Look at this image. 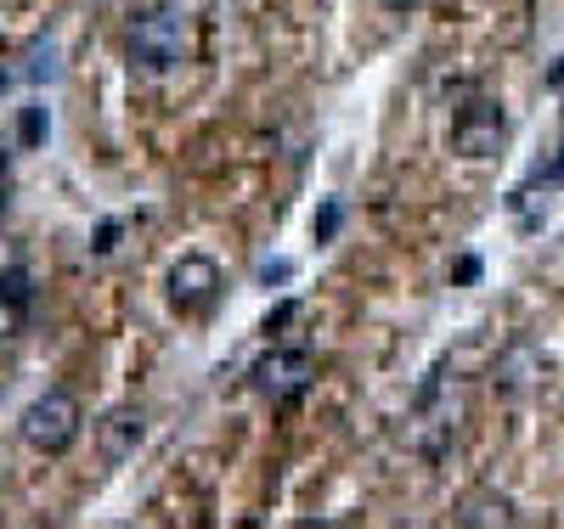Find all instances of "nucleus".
Instances as JSON below:
<instances>
[{
	"instance_id": "1",
	"label": "nucleus",
	"mask_w": 564,
	"mask_h": 529,
	"mask_svg": "<svg viewBox=\"0 0 564 529\" xmlns=\"http://www.w3.org/2000/svg\"><path fill=\"white\" fill-rule=\"evenodd\" d=\"M193 57V23L181 7H153L130 23V63L141 74H170Z\"/></svg>"
},
{
	"instance_id": "2",
	"label": "nucleus",
	"mask_w": 564,
	"mask_h": 529,
	"mask_svg": "<svg viewBox=\"0 0 564 529\" xmlns=\"http://www.w3.org/2000/svg\"><path fill=\"white\" fill-rule=\"evenodd\" d=\"M79 422H85V411H79V400H74L68 389H45V395H34V400L23 406L18 434H23V445L40 451V456H63V451L79 440Z\"/></svg>"
},
{
	"instance_id": "3",
	"label": "nucleus",
	"mask_w": 564,
	"mask_h": 529,
	"mask_svg": "<svg viewBox=\"0 0 564 529\" xmlns=\"http://www.w3.org/2000/svg\"><path fill=\"white\" fill-rule=\"evenodd\" d=\"M311 377H316V355L305 344H276L249 366V389L271 406H289L311 389Z\"/></svg>"
},
{
	"instance_id": "4",
	"label": "nucleus",
	"mask_w": 564,
	"mask_h": 529,
	"mask_svg": "<svg viewBox=\"0 0 564 529\" xmlns=\"http://www.w3.org/2000/svg\"><path fill=\"white\" fill-rule=\"evenodd\" d=\"M220 287H226V276H220V265H215L209 254H181V260L170 265V276H164V294H170V305H175L181 316L209 310V305L220 299Z\"/></svg>"
},
{
	"instance_id": "5",
	"label": "nucleus",
	"mask_w": 564,
	"mask_h": 529,
	"mask_svg": "<svg viewBox=\"0 0 564 529\" xmlns=\"http://www.w3.org/2000/svg\"><path fill=\"white\" fill-rule=\"evenodd\" d=\"M502 141H508V113L497 102H468L452 119V153L457 158H491V153H502Z\"/></svg>"
},
{
	"instance_id": "6",
	"label": "nucleus",
	"mask_w": 564,
	"mask_h": 529,
	"mask_svg": "<svg viewBox=\"0 0 564 529\" xmlns=\"http://www.w3.org/2000/svg\"><path fill=\"white\" fill-rule=\"evenodd\" d=\"M29 316H34V276H29V265H7L0 271V344L18 339Z\"/></svg>"
},
{
	"instance_id": "7",
	"label": "nucleus",
	"mask_w": 564,
	"mask_h": 529,
	"mask_svg": "<svg viewBox=\"0 0 564 529\" xmlns=\"http://www.w3.org/2000/svg\"><path fill=\"white\" fill-rule=\"evenodd\" d=\"M536 377H542V355H536V344H531V339H513V344L497 355V366H491V383H497L502 395L531 389Z\"/></svg>"
},
{
	"instance_id": "8",
	"label": "nucleus",
	"mask_w": 564,
	"mask_h": 529,
	"mask_svg": "<svg viewBox=\"0 0 564 529\" xmlns=\"http://www.w3.org/2000/svg\"><path fill=\"white\" fill-rule=\"evenodd\" d=\"M141 434H148V411H141V406L108 411V417H102V456H108V462H124V456L141 445Z\"/></svg>"
},
{
	"instance_id": "9",
	"label": "nucleus",
	"mask_w": 564,
	"mask_h": 529,
	"mask_svg": "<svg viewBox=\"0 0 564 529\" xmlns=\"http://www.w3.org/2000/svg\"><path fill=\"white\" fill-rule=\"evenodd\" d=\"M520 513H513V502L508 496H491V491H480V496H468L457 513H452V524H463V529H480V524H513Z\"/></svg>"
},
{
	"instance_id": "10",
	"label": "nucleus",
	"mask_w": 564,
	"mask_h": 529,
	"mask_svg": "<svg viewBox=\"0 0 564 529\" xmlns=\"http://www.w3.org/2000/svg\"><path fill=\"white\" fill-rule=\"evenodd\" d=\"M339 225H345V203H339V198H327V203L316 209V220H311V236H316V243H334Z\"/></svg>"
},
{
	"instance_id": "11",
	"label": "nucleus",
	"mask_w": 564,
	"mask_h": 529,
	"mask_svg": "<svg viewBox=\"0 0 564 529\" xmlns=\"http://www.w3.org/2000/svg\"><path fill=\"white\" fill-rule=\"evenodd\" d=\"M536 186H542V191H547V186H564V147H558V153H553V164H542V169H536L520 191H536Z\"/></svg>"
},
{
	"instance_id": "12",
	"label": "nucleus",
	"mask_w": 564,
	"mask_h": 529,
	"mask_svg": "<svg viewBox=\"0 0 564 529\" xmlns=\"http://www.w3.org/2000/svg\"><path fill=\"white\" fill-rule=\"evenodd\" d=\"M18 135H23V147H40V141H45V108H23Z\"/></svg>"
},
{
	"instance_id": "13",
	"label": "nucleus",
	"mask_w": 564,
	"mask_h": 529,
	"mask_svg": "<svg viewBox=\"0 0 564 529\" xmlns=\"http://www.w3.org/2000/svg\"><path fill=\"white\" fill-rule=\"evenodd\" d=\"M289 276H294V260H265V265H260V282H265V287H271V282H289Z\"/></svg>"
},
{
	"instance_id": "14",
	"label": "nucleus",
	"mask_w": 564,
	"mask_h": 529,
	"mask_svg": "<svg viewBox=\"0 0 564 529\" xmlns=\"http://www.w3.org/2000/svg\"><path fill=\"white\" fill-rule=\"evenodd\" d=\"M452 282H480V260H475V254H463V260L452 265Z\"/></svg>"
},
{
	"instance_id": "15",
	"label": "nucleus",
	"mask_w": 564,
	"mask_h": 529,
	"mask_svg": "<svg viewBox=\"0 0 564 529\" xmlns=\"http://www.w3.org/2000/svg\"><path fill=\"white\" fill-rule=\"evenodd\" d=\"M294 310H300V305H294V299H289V305H276V310H271V316H265V332H276V327H282V321H294Z\"/></svg>"
},
{
	"instance_id": "16",
	"label": "nucleus",
	"mask_w": 564,
	"mask_h": 529,
	"mask_svg": "<svg viewBox=\"0 0 564 529\" xmlns=\"http://www.w3.org/2000/svg\"><path fill=\"white\" fill-rule=\"evenodd\" d=\"M113 236H119V225H113V220H108V225H102V231H97V254H108V249H113Z\"/></svg>"
},
{
	"instance_id": "17",
	"label": "nucleus",
	"mask_w": 564,
	"mask_h": 529,
	"mask_svg": "<svg viewBox=\"0 0 564 529\" xmlns=\"http://www.w3.org/2000/svg\"><path fill=\"white\" fill-rule=\"evenodd\" d=\"M384 7H390V12H406V7H417V0H384Z\"/></svg>"
},
{
	"instance_id": "18",
	"label": "nucleus",
	"mask_w": 564,
	"mask_h": 529,
	"mask_svg": "<svg viewBox=\"0 0 564 529\" xmlns=\"http://www.w3.org/2000/svg\"><path fill=\"white\" fill-rule=\"evenodd\" d=\"M0 169H7V135H0Z\"/></svg>"
},
{
	"instance_id": "19",
	"label": "nucleus",
	"mask_w": 564,
	"mask_h": 529,
	"mask_svg": "<svg viewBox=\"0 0 564 529\" xmlns=\"http://www.w3.org/2000/svg\"><path fill=\"white\" fill-rule=\"evenodd\" d=\"M7 85H12V74H0V90H7Z\"/></svg>"
}]
</instances>
